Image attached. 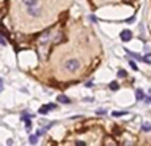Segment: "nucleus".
<instances>
[{
  "instance_id": "f257e3e1",
  "label": "nucleus",
  "mask_w": 151,
  "mask_h": 146,
  "mask_svg": "<svg viewBox=\"0 0 151 146\" xmlns=\"http://www.w3.org/2000/svg\"><path fill=\"white\" fill-rule=\"evenodd\" d=\"M50 39H52V32H50V29H46L45 32L41 33L40 39H38V43H40V45H46Z\"/></svg>"
},
{
  "instance_id": "f03ea898",
  "label": "nucleus",
  "mask_w": 151,
  "mask_h": 146,
  "mask_svg": "<svg viewBox=\"0 0 151 146\" xmlns=\"http://www.w3.org/2000/svg\"><path fill=\"white\" fill-rule=\"evenodd\" d=\"M65 68H66L69 72H76L77 69L80 68V63L74 59H70V60H68L66 63H65Z\"/></svg>"
},
{
  "instance_id": "7ed1b4c3",
  "label": "nucleus",
  "mask_w": 151,
  "mask_h": 146,
  "mask_svg": "<svg viewBox=\"0 0 151 146\" xmlns=\"http://www.w3.org/2000/svg\"><path fill=\"white\" fill-rule=\"evenodd\" d=\"M27 13H28L29 16L38 17L41 15V8L40 7H36V5H28V8H27Z\"/></svg>"
},
{
  "instance_id": "20e7f679",
  "label": "nucleus",
  "mask_w": 151,
  "mask_h": 146,
  "mask_svg": "<svg viewBox=\"0 0 151 146\" xmlns=\"http://www.w3.org/2000/svg\"><path fill=\"white\" fill-rule=\"evenodd\" d=\"M131 39H133V32H131L130 29H125V31H122L121 32V40L122 41H130Z\"/></svg>"
},
{
  "instance_id": "39448f33",
  "label": "nucleus",
  "mask_w": 151,
  "mask_h": 146,
  "mask_svg": "<svg viewBox=\"0 0 151 146\" xmlns=\"http://www.w3.org/2000/svg\"><path fill=\"white\" fill-rule=\"evenodd\" d=\"M125 51H126V53H127V55L133 56L134 59H137V60H141V61H143V57H141V56L138 55V53H134V52H131L130 49H125Z\"/></svg>"
},
{
  "instance_id": "423d86ee",
  "label": "nucleus",
  "mask_w": 151,
  "mask_h": 146,
  "mask_svg": "<svg viewBox=\"0 0 151 146\" xmlns=\"http://www.w3.org/2000/svg\"><path fill=\"white\" fill-rule=\"evenodd\" d=\"M57 101L62 102V104H69V102H70V100H69L66 96H59V97H57Z\"/></svg>"
},
{
  "instance_id": "0eeeda50",
  "label": "nucleus",
  "mask_w": 151,
  "mask_h": 146,
  "mask_svg": "<svg viewBox=\"0 0 151 146\" xmlns=\"http://www.w3.org/2000/svg\"><path fill=\"white\" fill-rule=\"evenodd\" d=\"M135 97H137V100H143L145 98V93H143L142 89H137V92H135Z\"/></svg>"
},
{
  "instance_id": "6e6552de",
  "label": "nucleus",
  "mask_w": 151,
  "mask_h": 146,
  "mask_svg": "<svg viewBox=\"0 0 151 146\" xmlns=\"http://www.w3.org/2000/svg\"><path fill=\"white\" fill-rule=\"evenodd\" d=\"M50 110V108L49 105H44V106H41L40 109H38V113H41V114H46Z\"/></svg>"
},
{
  "instance_id": "1a4fd4ad",
  "label": "nucleus",
  "mask_w": 151,
  "mask_h": 146,
  "mask_svg": "<svg viewBox=\"0 0 151 146\" xmlns=\"http://www.w3.org/2000/svg\"><path fill=\"white\" fill-rule=\"evenodd\" d=\"M25 5H36L38 3V0H21Z\"/></svg>"
},
{
  "instance_id": "9d476101",
  "label": "nucleus",
  "mask_w": 151,
  "mask_h": 146,
  "mask_svg": "<svg viewBox=\"0 0 151 146\" xmlns=\"http://www.w3.org/2000/svg\"><path fill=\"white\" fill-rule=\"evenodd\" d=\"M142 129L145 130V132H151V124L150 122H145V124L142 125Z\"/></svg>"
},
{
  "instance_id": "9b49d317",
  "label": "nucleus",
  "mask_w": 151,
  "mask_h": 146,
  "mask_svg": "<svg viewBox=\"0 0 151 146\" xmlns=\"http://www.w3.org/2000/svg\"><path fill=\"white\" fill-rule=\"evenodd\" d=\"M109 88L111 90H118V88H119V85L117 84V81H113V82H110V85H109Z\"/></svg>"
},
{
  "instance_id": "f8f14e48",
  "label": "nucleus",
  "mask_w": 151,
  "mask_h": 146,
  "mask_svg": "<svg viewBox=\"0 0 151 146\" xmlns=\"http://www.w3.org/2000/svg\"><path fill=\"white\" fill-rule=\"evenodd\" d=\"M125 114H127V112H117V110H114L113 117H122V116H125Z\"/></svg>"
},
{
  "instance_id": "ddd939ff",
  "label": "nucleus",
  "mask_w": 151,
  "mask_h": 146,
  "mask_svg": "<svg viewBox=\"0 0 151 146\" xmlns=\"http://www.w3.org/2000/svg\"><path fill=\"white\" fill-rule=\"evenodd\" d=\"M37 134H36V136H32V134H30V136H29V142H30V144H37Z\"/></svg>"
},
{
  "instance_id": "4468645a",
  "label": "nucleus",
  "mask_w": 151,
  "mask_h": 146,
  "mask_svg": "<svg viewBox=\"0 0 151 146\" xmlns=\"http://www.w3.org/2000/svg\"><path fill=\"white\" fill-rule=\"evenodd\" d=\"M143 61H145V63H149V64H151V53H150V55H147V56H145V57H143Z\"/></svg>"
},
{
  "instance_id": "2eb2a0df",
  "label": "nucleus",
  "mask_w": 151,
  "mask_h": 146,
  "mask_svg": "<svg viewBox=\"0 0 151 146\" xmlns=\"http://www.w3.org/2000/svg\"><path fill=\"white\" fill-rule=\"evenodd\" d=\"M129 64H130V67L133 68L134 71H138V67H137V65H135V63H134L133 60H130V61H129Z\"/></svg>"
},
{
  "instance_id": "dca6fc26",
  "label": "nucleus",
  "mask_w": 151,
  "mask_h": 146,
  "mask_svg": "<svg viewBox=\"0 0 151 146\" xmlns=\"http://www.w3.org/2000/svg\"><path fill=\"white\" fill-rule=\"evenodd\" d=\"M118 76H119V77H126V71H123V69H121V71L118 72Z\"/></svg>"
},
{
  "instance_id": "f3484780",
  "label": "nucleus",
  "mask_w": 151,
  "mask_h": 146,
  "mask_svg": "<svg viewBox=\"0 0 151 146\" xmlns=\"http://www.w3.org/2000/svg\"><path fill=\"white\" fill-rule=\"evenodd\" d=\"M134 21H135V17H134V16H131L129 20H126V23H129V24H133Z\"/></svg>"
},
{
  "instance_id": "a211bd4d",
  "label": "nucleus",
  "mask_w": 151,
  "mask_h": 146,
  "mask_svg": "<svg viewBox=\"0 0 151 146\" xmlns=\"http://www.w3.org/2000/svg\"><path fill=\"white\" fill-rule=\"evenodd\" d=\"M97 114H106V110H103V109H99V110H97Z\"/></svg>"
},
{
  "instance_id": "6ab92c4d",
  "label": "nucleus",
  "mask_w": 151,
  "mask_h": 146,
  "mask_svg": "<svg viewBox=\"0 0 151 146\" xmlns=\"http://www.w3.org/2000/svg\"><path fill=\"white\" fill-rule=\"evenodd\" d=\"M146 102H147V104H151V96H149V97H146Z\"/></svg>"
},
{
  "instance_id": "aec40b11",
  "label": "nucleus",
  "mask_w": 151,
  "mask_h": 146,
  "mask_svg": "<svg viewBox=\"0 0 151 146\" xmlns=\"http://www.w3.org/2000/svg\"><path fill=\"white\" fill-rule=\"evenodd\" d=\"M90 20L91 21H97V17L95 16H90Z\"/></svg>"
},
{
  "instance_id": "412c9836",
  "label": "nucleus",
  "mask_w": 151,
  "mask_h": 146,
  "mask_svg": "<svg viewBox=\"0 0 151 146\" xmlns=\"http://www.w3.org/2000/svg\"><path fill=\"white\" fill-rule=\"evenodd\" d=\"M77 144H78V145H85V142H82V141H77Z\"/></svg>"
},
{
  "instance_id": "4be33fe9",
  "label": "nucleus",
  "mask_w": 151,
  "mask_h": 146,
  "mask_svg": "<svg viewBox=\"0 0 151 146\" xmlns=\"http://www.w3.org/2000/svg\"><path fill=\"white\" fill-rule=\"evenodd\" d=\"M149 96H151V89H149Z\"/></svg>"
}]
</instances>
